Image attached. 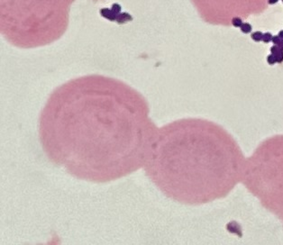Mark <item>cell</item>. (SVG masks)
Masks as SVG:
<instances>
[{
	"label": "cell",
	"mask_w": 283,
	"mask_h": 245,
	"mask_svg": "<svg viewBox=\"0 0 283 245\" xmlns=\"http://www.w3.org/2000/svg\"><path fill=\"white\" fill-rule=\"evenodd\" d=\"M146 100L103 75L56 87L42 108L39 138L48 160L76 179L106 183L144 168L157 134Z\"/></svg>",
	"instance_id": "1"
},
{
	"label": "cell",
	"mask_w": 283,
	"mask_h": 245,
	"mask_svg": "<svg viewBox=\"0 0 283 245\" xmlns=\"http://www.w3.org/2000/svg\"><path fill=\"white\" fill-rule=\"evenodd\" d=\"M144 169L168 198L198 205L226 197L241 180L244 160L221 125L183 118L158 129Z\"/></svg>",
	"instance_id": "2"
},
{
	"label": "cell",
	"mask_w": 283,
	"mask_h": 245,
	"mask_svg": "<svg viewBox=\"0 0 283 245\" xmlns=\"http://www.w3.org/2000/svg\"><path fill=\"white\" fill-rule=\"evenodd\" d=\"M76 0H0V29L4 38L20 49L46 46L69 27Z\"/></svg>",
	"instance_id": "3"
},
{
	"label": "cell",
	"mask_w": 283,
	"mask_h": 245,
	"mask_svg": "<svg viewBox=\"0 0 283 245\" xmlns=\"http://www.w3.org/2000/svg\"><path fill=\"white\" fill-rule=\"evenodd\" d=\"M262 35H263V33L262 32H259V31L254 32L252 33V39L254 42H260L262 40Z\"/></svg>",
	"instance_id": "4"
},
{
	"label": "cell",
	"mask_w": 283,
	"mask_h": 245,
	"mask_svg": "<svg viewBox=\"0 0 283 245\" xmlns=\"http://www.w3.org/2000/svg\"><path fill=\"white\" fill-rule=\"evenodd\" d=\"M240 28H241V31L243 33H249L252 32V25L248 23H243Z\"/></svg>",
	"instance_id": "5"
},
{
	"label": "cell",
	"mask_w": 283,
	"mask_h": 245,
	"mask_svg": "<svg viewBox=\"0 0 283 245\" xmlns=\"http://www.w3.org/2000/svg\"><path fill=\"white\" fill-rule=\"evenodd\" d=\"M243 24V23L242 19L239 18V17H234V18L232 19V25H233L234 27H236V28H238V27L240 28V27L242 26Z\"/></svg>",
	"instance_id": "6"
},
{
	"label": "cell",
	"mask_w": 283,
	"mask_h": 245,
	"mask_svg": "<svg viewBox=\"0 0 283 245\" xmlns=\"http://www.w3.org/2000/svg\"><path fill=\"white\" fill-rule=\"evenodd\" d=\"M272 34L271 33H263V35H262V42H265V43H268V42H271V40H272Z\"/></svg>",
	"instance_id": "7"
},
{
	"label": "cell",
	"mask_w": 283,
	"mask_h": 245,
	"mask_svg": "<svg viewBox=\"0 0 283 245\" xmlns=\"http://www.w3.org/2000/svg\"><path fill=\"white\" fill-rule=\"evenodd\" d=\"M267 61H268V62H269V64H271V65H273L275 62H276V58H275V56L274 55H270V56H268V59H267Z\"/></svg>",
	"instance_id": "8"
},
{
	"label": "cell",
	"mask_w": 283,
	"mask_h": 245,
	"mask_svg": "<svg viewBox=\"0 0 283 245\" xmlns=\"http://www.w3.org/2000/svg\"><path fill=\"white\" fill-rule=\"evenodd\" d=\"M281 41H282V40L280 38V37H279L278 35L273 36V37H272V40H271V42L274 43V45H278V44H279Z\"/></svg>",
	"instance_id": "9"
},
{
	"label": "cell",
	"mask_w": 283,
	"mask_h": 245,
	"mask_svg": "<svg viewBox=\"0 0 283 245\" xmlns=\"http://www.w3.org/2000/svg\"><path fill=\"white\" fill-rule=\"evenodd\" d=\"M278 47L280 48V51H283V40H282V41H281V42H280L278 44Z\"/></svg>",
	"instance_id": "10"
},
{
	"label": "cell",
	"mask_w": 283,
	"mask_h": 245,
	"mask_svg": "<svg viewBox=\"0 0 283 245\" xmlns=\"http://www.w3.org/2000/svg\"><path fill=\"white\" fill-rule=\"evenodd\" d=\"M278 1H279V0H268V2H269L270 5H274V4H276Z\"/></svg>",
	"instance_id": "11"
},
{
	"label": "cell",
	"mask_w": 283,
	"mask_h": 245,
	"mask_svg": "<svg viewBox=\"0 0 283 245\" xmlns=\"http://www.w3.org/2000/svg\"><path fill=\"white\" fill-rule=\"evenodd\" d=\"M278 36L280 37V38L281 40H283V30H282V31H280V32L279 33Z\"/></svg>",
	"instance_id": "12"
},
{
	"label": "cell",
	"mask_w": 283,
	"mask_h": 245,
	"mask_svg": "<svg viewBox=\"0 0 283 245\" xmlns=\"http://www.w3.org/2000/svg\"><path fill=\"white\" fill-rule=\"evenodd\" d=\"M282 2H283V0H282Z\"/></svg>",
	"instance_id": "13"
}]
</instances>
